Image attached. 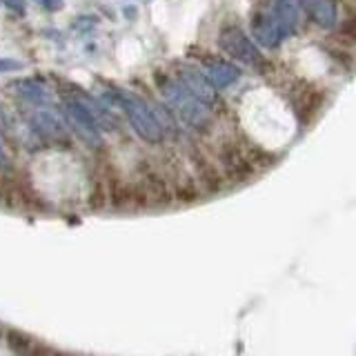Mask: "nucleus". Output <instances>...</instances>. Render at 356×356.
<instances>
[{"instance_id":"obj_6","label":"nucleus","mask_w":356,"mask_h":356,"mask_svg":"<svg viewBox=\"0 0 356 356\" xmlns=\"http://www.w3.org/2000/svg\"><path fill=\"white\" fill-rule=\"evenodd\" d=\"M298 7L323 29H332L339 20V9L334 0H298Z\"/></svg>"},{"instance_id":"obj_4","label":"nucleus","mask_w":356,"mask_h":356,"mask_svg":"<svg viewBox=\"0 0 356 356\" xmlns=\"http://www.w3.org/2000/svg\"><path fill=\"white\" fill-rule=\"evenodd\" d=\"M218 44H220V49L227 56H232L234 60H241L252 67L263 65V56H261L259 47H256L254 40L238 27H222L218 33Z\"/></svg>"},{"instance_id":"obj_10","label":"nucleus","mask_w":356,"mask_h":356,"mask_svg":"<svg viewBox=\"0 0 356 356\" xmlns=\"http://www.w3.org/2000/svg\"><path fill=\"white\" fill-rule=\"evenodd\" d=\"M31 127L36 129L40 136L49 140H65V129L60 125V120L44 109H38L36 114L31 116Z\"/></svg>"},{"instance_id":"obj_13","label":"nucleus","mask_w":356,"mask_h":356,"mask_svg":"<svg viewBox=\"0 0 356 356\" xmlns=\"http://www.w3.org/2000/svg\"><path fill=\"white\" fill-rule=\"evenodd\" d=\"M3 5L7 7V9H11L14 14H25L27 11V5H25V0H3Z\"/></svg>"},{"instance_id":"obj_1","label":"nucleus","mask_w":356,"mask_h":356,"mask_svg":"<svg viewBox=\"0 0 356 356\" xmlns=\"http://www.w3.org/2000/svg\"><path fill=\"white\" fill-rule=\"evenodd\" d=\"M161 94L170 103V107L176 111V116L181 118L185 125L192 129H207L211 125V114L207 109V103L196 98L189 89L183 85L181 78H161L159 81Z\"/></svg>"},{"instance_id":"obj_8","label":"nucleus","mask_w":356,"mask_h":356,"mask_svg":"<svg viewBox=\"0 0 356 356\" xmlns=\"http://www.w3.org/2000/svg\"><path fill=\"white\" fill-rule=\"evenodd\" d=\"M203 76L207 78V83L214 87V89H225L232 83L238 81L241 72L236 70L234 65L229 63H222V60H209L203 70Z\"/></svg>"},{"instance_id":"obj_14","label":"nucleus","mask_w":356,"mask_h":356,"mask_svg":"<svg viewBox=\"0 0 356 356\" xmlns=\"http://www.w3.org/2000/svg\"><path fill=\"white\" fill-rule=\"evenodd\" d=\"M36 3L42 7V9H47V11H60L65 7L63 0H36Z\"/></svg>"},{"instance_id":"obj_7","label":"nucleus","mask_w":356,"mask_h":356,"mask_svg":"<svg viewBox=\"0 0 356 356\" xmlns=\"http://www.w3.org/2000/svg\"><path fill=\"white\" fill-rule=\"evenodd\" d=\"M270 9L272 18L276 20V25L281 27L283 36H292L298 29V3L296 0H272Z\"/></svg>"},{"instance_id":"obj_16","label":"nucleus","mask_w":356,"mask_h":356,"mask_svg":"<svg viewBox=\"0 0 356 356\" xmlns=\"http://www.w3.org/2000/svg\"><path fill=\"white\" fill-rule=\"evenodd\" d=\"M5 129H7V114H5L3 105H0V131H5Z\"/></svg>"},{"instance_id":"obj_11","label":"nucleus","mask_w":356,"mask_h":356,"mask_svg":"<svg viewBox=\"0 0 356 356\" xmlns=\"http://www.w3.org/2000/svg\"><path fill=\"white\" fill-rule=\"evenodd\" d=\"M14 87L18 89V96H22L25 100L33 105H47V92L36 83V81H18L14 83Z\"/></svg>"},{"instance_id":"obj_2","label":"nucleus","mask_w":356,"mask_h":356,"mask_svg":"<svg viewBox=\"0 0 356 356\" xmlns=\"http://www.w3.org/2000/svg\"><path fill=\"white\" fill-rule=\"evenodd\" d=\"M116 100H118V105L125 109L134 131H136L145 143L156 145L163 140V125L159 122V118L154 116V111L145 105V100H140L138 96H134L129 92H120V89L116 92Z\"/></svg>"},{"instance_id":"obj_3","label":"nucleus","mask_w":356,"mask_h":356,"mask_svg":"<svg viewBox=\"0 0 356 356\" xmlns=\"http://www.w3.org/2000/svg\"><path fill=\"white\" fill-rule=\"evenodd\" d=\"M63 111L74 134L87 145V147H100V145H103V134H100L98 120L92 116V111L87 109L83 100H67Z\"/></svg>"},{"instance_id":"obj_15","label":"nucleus","mask_w":356,"mask_h":356,"mask_svg":"<svg viewBox=\"0 0 356 356\" xmlns=\"http://www.w3.org/2000/svg\"><path fill=\"white\" fill-rule=\"evenodd\" d=\"M7 167H9V156H7L3 140H0V170H7Z\"/></svg>"},{"instance_id":"obj_12","label":"nucleus","mask_w":356,"mask_h":356,"mask_svg":"<svg viewBox=\"0 0 356 356\" xmlns=\"http://www.w3.org/2000/svg\"><path fill=\"white\" fill-rule=\"evenodd\" d=\"M22 67H25V63H20L16 58H0V74H5V72H20Z\"/></svg>"},{"instance_id":"obj_9","label":"nucleus","mask_w":356,"mask_h":356,"mask_svg":"<svg viewBox=\"0 0 356 356\" xmlns=\"http://www.w3.org/2000/svg\"><path fill=\"white\" fill-rule=\"evenodd\" d=\"M181 81H183V85L189 89V92H192L196 98L203 100V103L209 105V103H214V100H216V89L207 83V78L203 74L192 70V67H183Z\"/></svg>"},{"instance_id":"obj_5","label":"nucleus","mask_w":356,"mask_h":356,"mask_svg":"<svg viewBox=\"0 0 356 356\" xmlns=\"http://www.w3.org/2000/svg\"><path fill=\"white\" fill-rule=\"evenodd\" d=\"M252 36L256 38V42H261L263 47H278V44L285 40L281 27L276 25V20L270 14V9H263L254 16Z\"/></svg>"}]
</instances>
